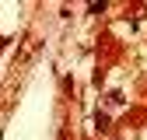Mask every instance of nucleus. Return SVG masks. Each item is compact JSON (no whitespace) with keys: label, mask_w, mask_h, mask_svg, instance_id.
<instances>
[{"label":"nucleus","mask_w":147,"mask_h":140,"mask_svg":"<svg viewBox=\"0 0 147 140\" xmlns=\"http://www.w3.org/2000/svg\"><path fill=\"white\" fill-rule=\"evenodd\" d=\"M95 122H98V130H105V126H109V116H105V112H98V116H95Z\"/></svg>","instance_id":"f257e3e1"}]
</instances>
